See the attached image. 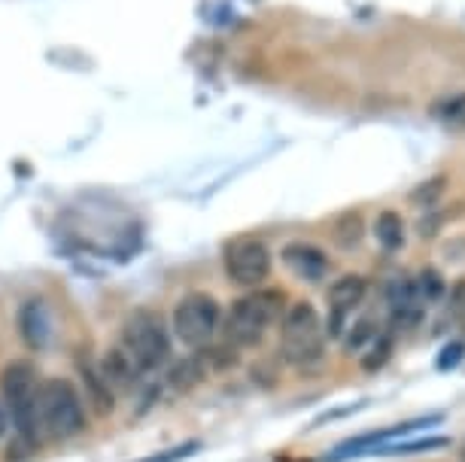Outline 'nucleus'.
I'll list each match as a JSON object with an SVG mask.
<instances>
[{
  "label": "nucleus",
  "instance_id": "8",
  "mask_svg": "<svg viewBox=\"0 0 465 462\" xmlns=\"http://www.w3.org/2000/svg\"><path fill=\"white\" fill-rule=\"evenodd\" d=\"M368 292L365 277L359 274H344L329 286V322H326V335L341 338L347 329V319L353 317V310L362 304Z\"/></svg>",
  "mask_w": 465,
  "mask_h": 462
},
{
  "label": "nucleus",
  "instance_id": "21",
  "mask_svg": "<svg viewBox=\"0 0 465 462\" xmlns=\"http://www.w3.org/2000/svg\"><path fill=\"white\" fill-rule=\"evenodd\" d=\"M450 438H423V441H408V444H386V447H374L368 453H392V457H401V453H420V450H438L447 447Z\"/></svg>",
  "mask_w": 465,
  "mask_h": 462
},
{
  "label": "nucleus",
  "instance_id": "2",
  "mask_svg": "<svg viewBox=\"0 0 465 462\" xmlns=\"http://www.w3.org/2000/svg\"><path fill=\"white\" fill-rule=\"evenodd\" d=\"M37 426L49 441H70L85 432L83 396L67 378H46L37 383Z\"/></svg>",
  "mask_w": 465,
  "mask_h": 462
},
{
  "label": "nucleus",
  "instance_id": "13",
  "mask_svg": "<svg viewBox=\"0 0 465 462\" xmlns=\"http://www.w3.org/2000/svg\"><path fill=\"white\" fill-rule=\"evenodd\" d=\"M80 374H83V383H85V396H89L94 411L113 414V408H116V392H113L110 383L101 378L98 365H89V362L80 359Z\"/></svg>",
  "mask_w": 465,
  "mask_h": 462
},
{
  "label": "nucleus",
  "instance_id": "24",
  "mask_svg": "<svg viewBox=\"0 0 465 462\" xmlns=\"http://www.w3.org/2000/svg\"><path fill=\"white\" fill-rule=\"evenodd\" d=\"M201 447L198 441H186V444H177V447H171V450H162V453H153V457H146V459H140V462H180V459H186L192 457Z\"/></svg>",
  "mask_w": 465,
  "mask_h": 462
},
{
  "label": "nucleus",
  "instance_id": "20",
  "mask_svg": "<svg viewBox=\"0 0 465 462\" xmlns=\"http://www.w3.org/2000/svg\"><path fill=\"white\" fill-rule=\"evenodd\" d=\"M390 356H392V335L386 332V335H377L374 338V347L362 356V369L365 371H381L386 362H390Z\"/></svg>",
  "mask_w": 465,
  "mask_h": 462
},
{
  "label": "nucleus",
  "instance_id": "10",
  "mask_svg": "<svg viewBox=\"0 0 465 462\" xmlns=\"http://www.w3.org/2000/svg\"><path fill=\"white\" fill-rule=\"evenodd\" d=\"M386 304L392 310V326H414L420 322V295L411 277L399 274L386 283Z\"/></svg>",
  "mask_w": 465,
  "mask_h": 462
},
{
  "label": "nucleus",
  "instance_id": "4",
  "mask_svg": "<svg viewBox=\"0 0 465 462\" xmlns=\"http://www.w3.org/2000/svg\"><path fill=\"white\" fill-rule=\"evenodd\" d=\"M326 350V329L317 308L311 301H292L286 304L280 317V353L295 369H311L322 362Z\"/></svg>",
  "mask_w": 465,
  "mask_h": 462
},
{
  "label": "nucleus",
  "instance_id": "23",
  "mask_svg": "<svg viewBox=\"0 0 465 462\" xmlns=\"http://www.w3.org/2000/svg\"><path fill=\"white\" fill-rule=\"evenodd\" d=\"M462 359H465V344H462V341H450L441 353H438L435 369H438V371H453Z\"/></svg>",
  "mask_w": 465,
  "mask_h": 462
},
{
  "label": "nucleus",
  "instance_id": "19",
  "mask_svg": "<svg viewBox=\"0 0 465 462\" xmlns=\"http://www.w3.org/2000/svg\"><path fill=\"white\" fill-rule=\"evenodd\" d=\"M414 286H417V295H420V301H438L444 295V280H441V274L435 271V268H423L420 271V277L414 280Z\"/></svg>",
  "mask_w": 465,
  "mask_h": 462
},
{
  "label": "nucleus",
  "instance_id": "25",
  "mask_svg": "<svg viewBox=\"0 0 465 462\" xmlns=\"http://www.w3.org/2000/svg\"><path fill=\"white\" fill-rule=\"evenodd\" d=\"M6 432H10V414H6V408L0 405V438H4Z\"/></svg>",
  "mask_w": 465,
  "mask_h": 462
},
{
  "label": "nucleus",
  "instance_id": "14",
  "mask_svg": "<svg viewBox=\"0 0 465 462\" xmlns=\"http://www.w3.org/2000/svg\"><path fill=\"white\" fill-rule=\"evenodd\" d=\"M374 234H377V243L390 252L405 247V222H401V216L396 211H383L381 216H377Z\"/></svg>",
  "mask_w": 465,
  "mask_h": 462
},
{
  "label": "nucleus",
  "instance_id": "5",
  "mask_svg": "<svg viewBox=\"0 0 465 462\" xmlns=\"http://www.w3.org/2000/svg\"><path fill=\"white\" fill-rule=\"evenodd\" d=\"M122 350L140 371H159L171 359V335L153 308L131 310L122 322Z\"/></svg>",
  "mask_w": 465,
  "mask_h": 462
},
{
  "label": "nucleus",
  "instance_id": "18",
  "mask_svg": "<svg viewBox=\"0 0 465 462\" xmlns=\"http://www.w3.org/2000/svg\"><path fill=\"white\" fill-rule=\"evenodd\" d=\"M435 116L444 122V128L450 131H465V94H456V98L438 103Z\"/></svg>",
  "mask_w": 465,
  "mask_h": 462
},
{
  "label": "nucleus",
  "instance_id": "1",
  "mask_svg": "<svg viewBox=\"0 0 465 462\" xmlns=\"http://www.w3.org/2000/svg\"><path fill=\"white\" fill-rule=\"evenodd\" d=\"M0 396L13 420L15 438L6 459H22L37 450L40 426H37V369L28 359H13L0 371Z\"/></svg>",
  "mask_w": 465,
  "mask_h": 462
},
{
  "label": "nucleus",
  "instance_id": "17",
  "mask_svg": "<svg viewBox=\"0 0 465 462\" xmlns=\"http://www.w3.org/2000/svg\"><path fill=\"white\" fill-rule=\"evenodd\" d=\"M444 189H447V177H432V180H426V182H420V186L411 192L408 195V202L420 207V211H432V207L438 204V198L444 195Z\"/></svg>",
  "mask_w": 465,
  "mask_h": 462
},
{
  "label": "nucleus",
  "instance_id": "7",
  "mask_svg": "<svg viewBox=\"0 0 465 462\" xmlns=\"http://www.w3.org/2000/svg\"><path fill=\"white\" fill-rule=\"evenodd\" d=\"M223 259H225L228 280L238 283V286L259 290V286L271 277V250L265 247V241L252 238V234L228 241Z\"/></svg>",
  "mask_w": 465,
  "mask_h": 462
},
{
  "label": "nucleus",
  "instance_id": "6",
  "mask_svg": "<svg viewBox=\"0 0 465 462\" xmlns=\"http://www.w3.org/2000/svg\"><path fill=\"white\" fill-rule=\"evenodd\" d=\"M219 319H223V310H219V301L213 295L189 292L173 308V335L192 350H201V347L213 341Z\"/></svg>",
  "mask_w": 465,
  "mask_h": 462
},
{
  "label": "nucleus",
  "instance_id": "16",
  "mask_svg": "<svg viewBox=\"0 0 465 462\" xmlns=\"http://www.w3.org/2000/svg\"><path fill=\"white\" fill-rule=\"evenodd\" d=\"M207 378V369H204V362H201V356L195 353V356H189L186 362H180L177 369L171 371V387L173 389H192L195 383H201Z\"/></svg>",
  "mask_w": 465,
  "mask_h": 462
},
{
  "label": "nucleus",
  "instance_id": "26",
  "mask_svg": "<svg viewBox=\"0 0 465 462\" xmlns=\"http://www.w3.org/2000/svg\"><path fill=\"white\" fill-rule=\"evenodd\" d=\"M462 462H465V447H462Z\"/></svg>",
  "mask_w": 465,
  "mask_h": 462
},
{
  "label": "nucleus",
  "instance_id": "15",
  "mask_svg": "<svg viewBox=\"0 0 465 462\" xmlns=\"http://www.w3.org/2000/svg\"><path fill=\"white\" fill-rule=\"evenodd\" d=\"M362 234H365V222H362V213H359V211L341 213L338 220H335V225H331V238H335V243H338L341 250L359 247Z\"/></svg>",
  "mask_w": 465,
  "mask_h": 462
},
{
  "label": "nucleus",
  "instance_id": "12",
  "mask_svg": "<svg viewBox=\"0 0 465 462\" xmlns=\"http://www.w3.org/2000/svg\"><path fill=\"white\" fill-rule=\"evenodd\" d=\"M98 371H101V378L110 383L113 392L134 389L137 378L143 374L134 362H131V356L122 350V347H116V350H107V356H104L101 365H98Z\"/></svg>",
  "mask_w": 465,
  "mask_h": 462
},
{
  "label": "nucleus",
  "instance_id": "22",
  "mask_svg": "<svg viewBox=\"0 0 465 462\" xmlns=\"http://www.w3.org/2000/svg\"><path fill=\"white\" fill-rule=\"evenodd\" d=\"M377 335H381L377 332V322L371 317H362V319L353 322V329H350L344 344H347V350H359V347H365L368 341H374Z\"/></svg>",
  "mask_w": 465,
  "mask_h": 462
},
{
  "label": "nucleus",
  "instance_id": "9",
  "mask_svg": "<svg viewBox=\"0 0 465 462\" xmlns=\"http://www.w3.org/2000/svg\"><path fill=\"white\" fill-rule=\"evenodd\" d=\"M283 265L292 271L295 277H302L307 283H320L326 280V274L331 271V261L326 256V250H320L317 243L307 241H292L283 247Z\"/></svg>",
  "mask_w": 465,
  "mask_h": 462
},
{
  "label": "nucleus",
  "instance_id": "11",
  "mask_svg": "<svg viewBox=\"0 0 465 462\" xmlns=\"http://www.w3.org/2000/svg\"><path fill=\"white\" fill-rule=\"evenodd\" d=\"M19 335L28 350H43L49 341V313L40 299H31L19 310Z\"/></svg>",
  "mask_w": 465,
  "mask_h": 462
},
{
  "label": "nucleus",
  "instance_id": "3",
  "mask_svg": "<svg viewBox=\"0 0 465 462\" xmlns=\"http://www.w3.org/2000/svg\"><path fill=\"white\" fill-rule=\"evenodd\" d=\"M283 310H286L283 290H252L247 295H241L223 322L225 344L238 347V350L241 347H256L268 335V329L280 322Z\"/></svg>",
  "mask_w": 465,
  "mask_h": 462
}]
</instances>
